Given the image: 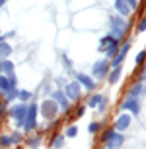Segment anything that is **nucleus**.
<instances>
[{"label": "nucleus", "instance_id": "15", "mask_svg": "<svg viewBox=\"0 0 146 149\" xmlns=\"http://www.w3.org/2000/svg\"><path fill=\"white\" fill-rule=\"evenodd\" d=\"M121 73H123L121 65H119V67H113V71H109V73H107V81H109L111 84L119 82V79H121Z\"/></svg>", "mask_w": 146, "mask_h": 149}, {"label": "nucleus", "instance_id": "21", "mask_svg": "<svg viewBox=\"0 0 146 149\" xmlns=\"http://www.w3.org/2000/svg\"><path fill=\"white\" fill-rule=\"evenodd\" d=\"M101 100H103V96H99V94H94V96L88 100V106H90V108H97V104H101Z\"/></svg>", "mask_w": 146, "mask_h": 149}, {"label": "nucleus", "instance_id": "31", "mask_svg": "<svg viewBox=\"0 0 146 149\" xmlns=\"http://www.w3.org/2000/svg\"><path fill=\"white\" fill-rule=\"evenodd\" d=\"M142 81H146V71H144V73H142Z\"/></svg>", "mask_w": 146, "mask_h": 149}, {"label": "nucleus", "instance_id": "33", "mask_svg": "<svg viewBox=\"0 0 146 149\" xmlns=\"http://www.w3.org/2000/svg\"><path fill=\"white\" fill-rule=\"evenodd\" d=\"M0 73H2V57H0Z\"/></svg>", "mask_w": 146, "mask_h": 149}, {"label": "nucleus", "instance_id": "7", "mask_svg": "<svg viewBox=\"0 0 146 149\" xmlns=\"http://www.w3.org/2000/svg\"><path fill=\"white\" fill-rule=\"evenodd\" d=\"M80 88H82V86L78 84V81H72V82H68V84L64 86L62 92L66 94L68 100H78V96H80Z\"/></svg>", "mask_w": 146, "mask_h": 149}, {"label": "nucleus", "instance_id": "29", "mask_svg": "<svg viewBox=\"0 0 146 149\" xmlns=\"http://www.w3.org/2000/svg\"><path fill=\"white\" fill-rule=\"evenodd\" d=\"M146 30V16L140 20V24H138V31H144Z\"/></svg>", "mask_w": 146, "mask_h": 149}, {"label": "nucleus", "instance_id": "22", "mask_svg": "<svg viewBox=\"0 0 146 149\" xmlns=\"http://www.w3.org/2000/svg\"><path fill=\"white\" fill-rule=\"evenodd\" d=\"M111 41H113V37H111V36H105V37H101V41H99V49L103 51V49H105V47H107V45H109ZM115 41H117V39H115Z\"/></svg>", "mask_w": 146, "mask_h": 149}, {"label": "nucleus", "instance_id": "34", "mask_svg": "<svg viewBox=\"0 0 146 149\" xmlns=\"http://www.w3.org/2000/svg\"><path fill=\"white\" fill-rule=\"evenodd\" d=\"M2 41H4V37H0V43H2Z\"/></svg>", "mask_w": 146, "mask_h": 149}, {"label": "nucleus", "instance_id": "2", "mask_svg": "<svg viewBox=\"0 0 146 149\" xmlns=\"http://www.w3.org/2000/svg\"><path fill=\"white\" fill-rule=\"evenodd\" d=\"M125 30H127L125 20L121 18V16H113V18H111V33H109V36L119 41V39L125 36Z\"/></svg>", "mask_w": 146, "mask_h": 149}, {"label": "nucleus", "instance_id": "28", "mask_svg": "<svg viewBox=\"0 0 146 149\" xmlns=\"http://www.w3.org/2000/svg\"><path fill=\"white\" fill-rule=\"evenodd\" d=\"M125 2L129 4V8H131V10H134V8L138 6V0H125Z\"/></svg>", "mask_w": 146, "mask_h": 149}, {"label": "nucleus", "instance_id": "4", "mask_svg": "<svg viewBox=\"0 0 146 149\" xmlns=\"http://www.w3.org/2000/svg\"><path fill=\"white\" fill-rule=\"evenodd\" d=\"M25 112H27V104L25 102H18V104L10 110V116L16 120V124L18 126L23 127V120H25Z\"/></svg>", "mask_w": 146, "mask_h": 149}, {"label": "nucleus", "instance_id": "18", "mask_svg": "<svg viewBox=\"0 0 146 149\" xmlns=\"http://www.w3.org/2000/svg\"><path fill=\"white\" fill-rule=\"evenodd\" d=\"M10 55H12V45L6 43V41H2V43H0V57H2V59H8Z\"/></svg>", "mask_w": 146, "mask_h": 149}, {"label": "nucleus", "instance_id": "10", "mask_svg": "<svg viewBox=\"0 0 146 149\" xmlns=\"http://www.w3.org/2000/svg\"><path fill=\"white\" fill-rule=\"evenodd\" d=\"M76 81H78L80 86H84V88H88V90H94L95 88V81L90 77V74H86V73H78V74H76Z\"/></svg>", "mask_w": 146, "mask_h": 149}, {"label": "nucleus", "instance_id": "8", "mask_svg": "<svg viewBox=\"0 0 146 149\" xmlns=\"http://www.w3.org/2000/svg\"><path fill=\"white\" fill-rule=\"evenodd\" d=\"M131 114L129 112H125V114H121L119 118L115 120V132H125V130H129V126H131Z\"/></svg>", "mask_w": 146, "mask_h": 149}, {"label": "nucleus", "instance_id": "25", "mask_svg": "<svg viewBox=\"0 0 146 149\" xmlns=\"http://www.w3.org/2000/svg\"><path fill=\"white\" fill-rule=\"evenodd\" d=\"M62 141H64V134H60V135L57 137V139L53 141V147H55V149H58L60 145H62Z\"/></svg>", "mask_w": 146, "mask_h": 149}, {"label": "nucleus", "instance_id": "5", "mask_svg": "<svg viewBox=\"0 0 146 149\" xmlns=\"http://www.w3.org/2000/svg\"><path fill=\"white\" fill-rule=\"evenodd\" d=\"M57 112H58V106H57V102H55L53 98L45 100L43 104H41V114H43V118L51 120V118H55V116H57Z\"/></svg>", "mask_w": 146, "mask_h": 149}, {"label": "nucleus", "instance_id": "24", "mask_svg": "<svg viewBox=\"0 0 146 149\" xmlns=\"http://www.w3.org/2000/svg\"><path fill=\"white\" fill-rule=\"evenodd\" d=\"M99 122H92V124H90V126H88V132H90V134H95V132H99Z\"/></svg>", "mask_w": 146, "mask_h": 149}, {"label": "nucleus", "instance_id": "12", "mask_svg": "<svg viewBox=\"0 0 146 149\" xmlns=\"http://www.w3.org/2000/svg\"><path fill=\"white\" fill-rule=\"evenodd\" d=\"M129 49H131V41H125L121 47H119V51H117V55L113 57V67H119L121 63H123L125 59V55L129 53Z\"/></svg>", "mask_w": 146, "mask_h": 149}, {"label": "nucleus", "instance_id": "6", "mask_svg": "<svg viewBox=\"0 0 146 149\" xmlns=\"http://www.w3.org/2000/svg\"><path fill=\"white\" fill-rule=\"evenodd\" d=\"M107 71H109V63H107L105 59L97 61V63L94 65V69H92V79H94V81L95 79L99 81V79H103V77H107Z\"/></svg>", "mask_w": 146, "mask_h": 149}, {"label": "nucleus", "instance_id": "20", "mask_svg": "<svg viewBox=\"0 0 146 149\" xmlns=\"http://www.w3.org/2000/svg\"><path fill=\"white\" fill-rule=\"evenodd\" d=\"M16 96H18L20 102H27L29 98H31V92L29 90H16Z\"/></svg>", "mask_w": 146, "mask_h": 149}, {"label": "nucleus", "instance_id": "1", "mask_svg": "<svg viewBox=\"0 0 146 149\" xmlns=\"http://www.w3.org/2000/svg\"><path fill=\"white\" fill-rule=\"evenodd\" d=\"M103 139H105V149H119L125 143V135L109 130V132H105Z\"/></svg>", "mask_w": 146, "mask_h": 149}, {"label": "nucleus", "instance_id": "11", "mask_svg": "<svg viewBox=\"0 0 146 149\" xmlns=\"http://www.w3.org/2000/svg\"><path fill=\"white\" fill-rule=\"evenodd\" d=\"M123 110L129 114H138L140 112V100L138 98H127L123 102Z\"/></svg>", "mask_w": 146, "mask_h": 149}, {"label": "nucleus", "instance_id": "3", "mask_svg": "<svg viewBox=\"0 0 146 149\" xmlns=\"http://www.w3.org/2000/svg\"><path fill=\"white\" fill-rule=\"evenodd\" d=\"M37 106L35 104H27V112H25V120H23V127L31 132V130H35L37 126Z\"/></svg>", "mask_w": 146, "mask_h": 149}, {"label": "nucleus", "instance_id": "13", "mask_svg": "<svg viewBox=\"0 0 146 149\" xmlns=\"http://www.w3.org/2000/svg\"><path fill=\"white\" fill-rule=\"evenodd\" d=\"M115 10L119 12V16H121V18H127V16L132 14V10L129 8V4H127L125 0H115Z\"/></svg>", "mask_w": 146, "mask_h": 149}, {"label": "nucleus", "instance_id": "27", "mask_svg": "<svg viewBox=\"0 0 146 149\" xmlns=\"http://www.w3.org/2000/svg\"><path fill=\"white\" fill-rule=\"evenodd\" d=\"M144 59H146V51H140L138 55L134 57V63H136V65H140V63H142Z\"/></svg>", "mask_w": 146, "mask_h": 149}, {"label": "nucleus", "instance_id": "23", "mask_svg": "<svg viewBox=\"0 0 146 149\" xmlns=\"http://www.w3.org/2000/svg\"><path fill=\"white\" fill-rule=\"evenodd\" d=\"M76 134H78V127H76V126H70V127H66L64 137H74Z\"/></svg>", "mask_w": 146, "mask_h": 149}, {"label": "nucleus", "instance_id": "30", "mask_svg": "<svg viewBox=\"0 0 146 149\" xmlns=\"http://www.w3.org/2000/svg\"><path fill=\"white\" fill-rule=\"evenodd\" d=\"M10 137H12V143L22 141V134H14V135H10Z\"/></svg>", "mask_w": 146, "mask_h": 149}, {"label": "nucleus", "instance_id": "9", "mask_svg": "<svg viewBox=\"0 0 146 149\" xmlns=\"http://www.w3.org/2000/svg\"><path fill=\"white\" fill-rule=\"evenodd\" d=\"M51 98L57 102L58 108H62V110H70V102H68V98H66V94L62 92V90H55Z\"/></svg>", "mask_w": 146, "mask_h": 149}, {"label": "nucleus", "instance_id": "16", "mask_svg": "<svg viewBox=\"0 0 146 149\" xmlns=\"http://www.w3.org/2000/svg\"><path fill=\"white\" fill-rule=\"evenodd\" d=\"M138 94H146V86L142 82H136L131 90H129V98H136Z\"/></svg>", "mask_w": 146, "mask_h": 149}, {"label": "nucleus", "instance_id": "32", "mask_svg": "<svg viewBox=\"0 0 146 149\" xmlns=\"http://www.w3.org/2000/svg\"><path fill=\"white\" fill-rule=\"evenodd\" d=\"M4 4H6V0H0V6H4Z\"/></svg>", "mask_w": 146, "mask_h": 149}, {"label": "nucleus", "instance_id": "14", "mask_svg": "<svg viewBox=\"0 0 146 149\" xmlns=\"http://www.w3.org/2000/svg\"><path fill=\"white\" fill-rule=\"evenodd\" d=\"M0 90H2L4 94L14 92V90H16V84H12V82H10V79H6L4 74H0Z\"/></svg>", "mask_w": 146, "mask_h": 149}, {"label": "nucleus", "instance_id": "17", "mask_svg": "<svg viewBox=\"0 0 146 149\" xmlns=\"http://www.w3.org/2000/svg\"><path fill=\"white\" fill-rule=\"evenodd\" d=\"M117 51H119V41H115V39H113V41H111V43L103 49V53H105L107 57H111V59L117 55Z\"/></svg>", "mask_w": 146, "mask_h": 149}, {"label": "nucleus", "instance_id": "26", "mask_svg": "<svg viewBox=\"0 0 146 149\" xmlns=\"http://www.w3.org/2000/svg\"><path fill=\"white\" fill-rule=\"evenodd\" d=\"M0 143H2L4 147H8V145H12V137H10V135H2V137H0Z\"/></svg>", "mask_w": 146, "mask_h": 149}, {"label": "nucleus", "instance_id": "19", "mask_svg": "<svg viewBox=\"0 0 146 149\" xmlns=\"http://www.w3.org/2000/svg\"><path fill=\"white\" fill-rule=\"evenodd\" d=\"M2 73L4 74H14V63L12 61H8V59H2Z\"/></svg>", "mask_w": 146, "mask_h": 149}]
</instances>
